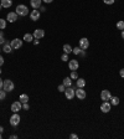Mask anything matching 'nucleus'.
I'll use <instances>...</instances> for the list:
<instances>
[{"mask_svg":"<svg viewBox=\"0 0 124 139\" xmlns=\"http://www.w3.org/2000/svg\"><path fill=\"white\" fill-rule=\"evenodd\" d=\"M15 12L19 16H26V15H29V8L26 5H17Z\"/></svg>","mask_w":124,"mask_h":139,"instance_id":"f257e3e1","label":"nucleus"},{"mask_svg":"<svg viewBox=\"0 0 124 139\" xmlns=\"http://www.w3.org/2000/svg\"><path fill=\"white\" fill-rule=\"evenodd\" d=\"M14 88H15L14 82L11 80H5L3 83V90H5L6 92H11V91H14Z\"/></svg>","mask_w":124,"mask_h":139,"instance_id":"f03ea898","label":"nucleus"},{"mask_svg":"<svg viewBox=\"0 0 124 139\" xmlns=\"http://www.w3.org/2000/svg\"><path fill=\"white\" fill-rule=\"evenodd\" d=\"M65 96H66L67 99H73V97L76 96V90H74L73 87H66V90H65Z\"/></svg>","mask_w":124,"mask_h":139,"instance_id":"7ed1b4c3","label":"nucleus"},{"mask_svg":"<svg viewBox=\"0 0 124 139\" xmlns=\"http://www.w3.org/2000/svg\"><path fill=\"white\" fill-rule=\"evenodd\" d=\"M20 121H21V118H20V115L17 114V113H12V115L10 117V124H11L12 127H16V126H19Z\"/></svg>","mask_w":124,"mask_h":139,"instance_id":"20e7f679","label":"nucleus"},{"mask_svg":"<svg viewBox=\"0 0 124 139\" xmlns=\"http://www.w3.org/2000/svg\"><path fill=\"white\" fill-rule=\"evenodd\" d=\"M22 109V103L20 101H16V102H12L11 104V112L12 113H17Z\"/></svg>","mask_w":124,"mask_h":139,"instance_id":"39448f33","label":"nucleus"},{"mask_svg":"<svg viewBox=\"0 0 124 139\" xmlns=\"http://www.w3.org/2000/svg\"><path fill=\"white\" fill-rule=\"evenodd\" d=\"M10 45H11V47L14 50L20 49V47H22V40H20V39H14V40H11Z\"/></svg>","mask_w":124,"mask_h":139,"instance_id":"423d86ee","label":"nucleus"},{"mask_svg":"<svg viewBox=\"0 0 124 139\" xmlns=\"http://www.w3.org/2000/svg\"><path fill=\"white\" fill-rule=\"evenodd\" d=\"M112 109V104L108 101H103V103L101 104V110L103 112V113H108L109 110Z\"/></svg>","mask_w":124,"mask_h":139,"instance_id":"0eeeda50","label":"nucleus"},{"mask_svg":"<svg viewBox=\"0 0 124 139\" xmlns=\"http://www.w3.org/2000/svg\"><path fill=\"white\" fill-rule=\"evenodd\" d=\"M40 15H41L40 10H37V9H34L32 11L30 12V19H31L32 21H37L39 19H40Z\"/></svg>","mask_w":124,"mask_h":139,"instance_id":"6e6552de","label":"nucleus"},{"mask_svg":"<svg viewBox=\"0 0 124 139\" xmlns=\"http://www.w3.org/2000/svg\"><path fill=\"white\" fill-rule=\"evenodd\" d=\"M68 67L71 71H77L79 67V63L77 60H68Z\"/></svg>","mask_w":124,"mask_h":139,"instance_id":"1a4fd4ad","label":"nucleus"},{"mask_svg":"<svg viewBox=\"0 0 124 139\" xmlns=\"http://www.w3.org/2000/svg\"><path fill=\"white\" fill-rule=\"evenodd\" d=\"M79 47L82 50H87L89 47V41H88L87 37H82V39L79 40Z\"/></svg>","mask_w":124,"mask_h":139,"instance_id":"9d476101","label":"nucleus"},{"mask_svg":"<svg viewBox=\"0 0 124 139\" xmlns=\"http://www.w3.org/2000/svg\"><path fill=\"white\" fill-rule=\"evenodd\" d=\"M86 96H87L86 91L83 90V88H78V87H77V90H76V97L78 99H84Z\"/></svg>","mask_w":124,"mask_h":139,"instance_id":"9b49d317","label":"nucleus"},{"mask_svg":"<svg viewBox=\"0 0 124 139\" xmlns=\"http://www.w3.org/2000/svg\"><path fill=\"white\" fill-rule=\"evenodd\" d=\"M32 35H34V37H35V39H39V40H40V39H42V37L45 36V30L36 29L35 31H34Z\"/></svg>","mask_w":124,"mask_h":139,"instance_id":"f8f14e48","label":"nucleus"},{"mask_svg":"<svg viewBox=\"0 0 124 139\" xmlns=\"http://www.w3.org/2000/svg\"><path fill=\"white\" fill-rule=\"evenodd\" d=\"M111 97H112V94L108 90H103L102 92H101V99H103V101H109Z\"/></svg>","mask_w":124,"mask_h":139,"instance_id":"ddd939ff","label":"nucleus"},{"mask_svg":"<svg viewBox=\"0 0 124 139\" xmlns=\"http://www.w3.org/2000/svg\"><path fill=\"white\" fill-rule=\"evenodd\" d=\"M17 15L16 12H9L8 16H6V21H9V22H15V21L17 20Z\"/></svg>","mask_w":124,"mask_h":139,"instance_id":"4468645a","label":"nucleus"},{"mask_svg":"<svg viewBox=\"0 0 124 139\" xmlns=\"http://www.w3.org/2000/svg\"><path fill=\"white\" fill-rule=\"evenodd\" d=\"M42 0H30V5L32 6V9H39L41 6Z\"/></svg>","mask_w":124,"mask_h":139,"instance_id":"2eb2a0df","label":"nucleus"},{"mask_svg":"<svg viewBox=\"0 0 124 139\" xmlns=\"http://www.w3.org/2000/svg\"><path fill=\"white\" fill-rule=\"evenodd\" d=\"M76 86L78 87V88H83V87L86 86V80H83V78H77V81H76Z\"/></svg>","mask_w":124,"mask_h":139,"instance_id":"dca6fc26","label":"nucleus"},{"mask_svg":"<svg viewBox=\"0 0 124 139\" xmlns=\"http://www.w3.org/2000/svg\"><path fill=\"white\" fill-rule=\"evenodd\" d=\"M0 4L3 5V8H10V6H11L12 5V0H1V1H0Z\"/></svg>","mask_w":124,"mask_h":139,"instance_id":"f3484780","label":"nucleus"},{"mask_svg":"<svg viewBox=\"0 0 124 139\" xmlns=\"http://www.w3.org/2000/svg\"><path fill=\"white\" fill-rule=\"evenodd\" d=\"M12 50H14V49L11 47L10 44H4V46H3V51H4L5 53H10Z\"/></svg>","mask_w":124,"mask_h":139,"instance_id":"a211bd4d","label":"nucleus"},{"mask_svg":"<svg viewBox=\"0 0 124 139\" xmlns=\"http://www.w3.org/2000/svg\"><path fill=\"white\" fill-rule=\"evenodd\" d=\"M34 39H35V37H34L32 34H29V33H27V34H25V35H24V39H22V40L26 41V42H31Z\"/></svg>","mask_w":124,"mask_h":139,"instance_id":"6ab92c4d","label":"nucleus"},{"mask_svg":"<svg viewBox=\"0 0 124 139\" xmlns=\"http://www.w3.org/2000/svg\"><path fill=\"white\" fill-rule=\"evenodd\" d=\"M109 101H111L112 106H118V104H119V98H118L117 96H112Z\"/></svg>","mask_w":124,"mask_h":139,"instance_id":"aec40b11","label":"nucleus"},{"mask_svg":"<svg viewBox=\"0 0 124 139\" xmlns=\"http://www.w3.org/2000/svg\"><path fill=\"white\" fill-rule=\"evenodd\" d=\"M19 98H20V102L21 103H27V102H29V96H27L26 93L20 94V97H19Z\"/></svg>","mask_w":124,"mask_h":139,"instance_id":"412c9836","label":"nucleus"},{"mask_svg":"<svg viewBox=\"0 0 124 139\" xmlns=\"http://www.w3.org/2000/svg\"><path fill=\"white\" fill-rule=\"evenodd\" d=\"M63 85L66 87H71L72 86V78L71 77H65L63 78Z\"/></svg>","mask_w":124,"mask_h":139,"instance_id":"4be33fe9","label":"nucleus"},{"mask_svg":"<svg viewBox=\"0 0 124 139\" xmlns=\"http://www.w3.org/2000/svg\"><path fill=\"white\" fill-rule=\"evenodd\" d=\"M72 46H70L68 44H66V45H63V52L65 53H71L72 52Z\"/></svg>","mask_w":124,"mask_h":139,"instance_id":"5701e85b","label":"nucleus"},{"mask_svg":"<svg viewBox=\"0 0 124 139\" xmlns=\"http://www.w3.org/2000/svg\"><path fill=\"white\" fill-rule=\"evenodd\" d=\"M81 52H82V49H81L79 46L73 47V50H72V53H74V55H81Z\"/></svg>","mask_w":124,"mask_h":139,"instance_id":"b1692460","label":"nucleus"},{"mask_svg":"<svg viewBox=\"0 0 124 139\" xmlns=\"http://www.w3.org/2000/svg\"><path fill=\"white\" fill-rule=\"evenodd\" d=\"M5 27H6V20L0 19V30H4Z\"/></svg>","mask_w":124,"mask_h":139,"instance_id":"393cba45","label":"nucleus"},{"mask_svg":"<svg viewBox=\"0 0 124 139\" xmlns=\"http://www.w3.org/2000/svg\"><path fill=\"white\" fill-rule=\"evenodd\" d=\"M117 29L118 30H124V21H118L117 22Z\"/></svg>","mask_w":124,"mask_h":139,"instance_id":"a878e982","label":"nucleus"},{"mask_svg":"<svg viewBox=\"0 0 124 139\" xmlns=\"http://www.w3.org/2000/svg\"><path fill=\"white\" fill-rule=\"evenodd\" d=\"M6 98V91L5 90H0V101Z\"/></svg>","mask_w":124,"mask_h":139,"instance_id":"bb28decb","label":"nucleus"},{"mask_svg":"<svg viewBox=\"0 0 124 139\" xmlns=\"http://www.w3.org/2000/svg\"><path fill=\"white\" fill-rule=\"evenodd\" d=\"M72 80H77L78 78V73L76 72V71H71V76H70Z\"/></svg>","mask_w":124,"mask_h":139,"instance_id":"cd10ccee","label":"nucleus"},{"mask_svg":"<svg viewBox=\"0 0 124 139\" xmlns=\"http://www.w3.org/2000/svg\"><path fill=\"white\" fill-rule=\"evenodd\" d=\"M61 60H62V61H65V62H66V61H68V53H65V52L62 53Z\"/></svg>","mask_w":124,"mask_h":139,"instance_id":"c85d7f7f","label":"nucleus"},{"mask_svg":"<svg viewBox=\"0 0 124 139\" xmlns=\"http://www.w3.org/2000/svg\"><path fill=\"white\" fill-rule=\"evenodd\" d=\"M5 42V40H4V33L0 30V45H3Z\"/></svg>","mask_w":124,"mask_h":139,"instance_id":"c756f323","label":"nucleus"},{"mask_svg":"<svg viewBox=\"0 0 124 139\" xmlns=\"http://www.w3.org/2000/svg\"><path fill=\"white\" fill-rule=\"evenodd\" d=\"M57 90H58V92H65V90H66V86L62 83V85H60V86L57 87Z\"/></svg>","mask_w":124,"mask_h":139,"instance_id":"7c9ffc66","label":"nucleus"},{"mask_svg":"<svg viewBox=\"0 0 124 139\" xmlns=\"http://www.w3.org/2000/svg\"><path fill=\"white\" fill-rule=\"evenodd\" d=\"M30 106H29V103H22V109L24 110H29Z\"/></svg>","mask_w":124,"mask_h":139,"instance_id":"2f4dec72","label":"nucleus"},{"mask_svg":"<svg viewBox=\"0 0 124 139\" xmlns=\"http://www.w3.org/2000/svg\"><path fill=\"white\" fill-rule=\"evenodd\" d=\"M103 1H104V4H107V5L114 4V0H103Z\"/></svg>","mask_w":124,"mask_h":139,"instance_id":"473e14b6","label":"nucleus"},{"mask_svg":"<svg viewBox=\"0 0 124 139\" xmlns=\"http://www.w3.org/2000/svg\"><path fill=\"white\" fill-rule=\"evenodd\" d=\"M70 138H71V139H78V135L74 134V133H71V134H70Z\"/></svg>","mask_w":124,"mask_h":139,"instance_id":"72a5a7b5","label":"nucleus"},{"mask_svg":"<svg viewBox=\"0 0 124 139\" xmlns=\"http://www.w3.org/2000/svg\"><path fill=\"white\" fill-rule=\"evenodd\" d=\"M3 65H4V57L0 55V66H3Z\"/></svg>","mask_w":124,"mask_h":139,"instance_id":"f704fd0d","label":"nucleus"},{"mask_svg":"<svg viewBox=\"0 0 124 139\" xmlns=\"http://www.w3.org/2000/svg\"><path fill=\"white\" fill-rule=\"evenodd\" d=\"M119 75H120V77H124V68H122L119 71Z\"/></svg>","mask_w":124,"mask_h":139,"instance_id":"c9c22d12","label":"nucleus"},{"mask_svg":"<svg viewBox=\"0 0 124 139\" xmlns=\"http://www.w3.org/2000/svg\"><path fill=\"white\" fill-rule=\"evenodd\" d=\"M42 1H44V3H46V4H50V3H52L54 0H42Z\"/></svg>","mask_w":124,"mask_h":139,"instance_id":"e433bc0d","label":"nucleus"},{"mask_svg":"<svg viewBox=\"0 0 124 139\" xmlns=\"http://www.w3.org/2000/svg\"><path fill=\"white\" fill-rule=\"evenodd\" d=\"M3 83H4V81H3V80H1V78H0V90H1V88H3Z\"/></svg>","mask_w":124,"mask_h":139,"instance_id":"4c0bfd02","label":"nucleus"},{"mask_svg":"<svg viewBox=\"0 0 124 139\" xmlns=\"http://www.w3.org/2000/svg\"><path fill=\"white\" fill-rule=\"evenodd\" d=\"M39 10H41V11H45L46 9H45V8H44V6H40V8H39Z\"/></svg>","mask_w":124,"mask_h":139,"instance_id":"58836bf2","label":"nucleus"},{"mask_svg":"<svg viewBox=\"0 0 124 139\" xmlns=\"http://www.w3.org/2000/svg\"><path fill=\"white\" fill-rule=\"evenodd\" d=\"M17 135H10V139H16Z\"/></svg>","mask_w":124,"mask_h":139,"instance_id":"ea45409f","label":"nucleus"},{"mask_svg":"<svg viewBox=\"0 0 124 139\" xmlns=\"http://www.w3.org/2000/svg\"><path fill=\"white\" fill-rule=\"evenodd\" d=\"M34 44H35V45H39V39H36V40L34 41Z\"/></svg>","mask_w":124,"mask_h":139,"instance_id":"a19ab883","label":"nucleus"},{"mask_svg":"<svg viewBox=\"0 0 124 139\" xmlns=\"http://www.w3.org/2000/svg\"><path fill=\"white\" fill-rule=\"evenodd\" d=\"M3 132H4V128H3V127H0V133H3Z\"/></svg>","mask_w":124,"mask_h":139,"instance_id":"79ce46f5","label":"nucleus"},{"mask_svg":"<svg viewBox=\"0 0 124 139\" xmlns=\"http://www.w3.org/2000/svg\"><path fill=\"white\" fill-rule=\"evenodd\" d=\"M122 37H123V40H124V30H122Z\"/></svg>","mask_w":124,"mask_h":139,"instance_id":"37998d69","label":"nucleus"},{"mask_svg":"<svg viewBox=\"0 0 124 139\" xmlns=\"http://www.w3.org/2000/svg\"><path fill=\"white\" fill-rule=\"evenodd\" d=\"M1 9H3V5H1V4H0V10H1Z\"/></svg>","mask_w":124,"mask_h":139,"instance_id":"c03bdc74","label":"nucleus"},{"mask_svg":"<svg viewBox=\"0 0 124 139\" xmlns=\"http://www.w3.org/2000/svg\"><path fill=\"white\" fill-rule=\"evenodd\" d=\"M0 75H1V70H0Z\"/></svg>","mask_w":124,"mask_h":139,"instance_id":"a18cd8bd","label":"nucleus"},{"mask_svg":"<svg viewBox=\"0 0 124 139\" xmlns=\"http://www.w3.org/2000/svg\"><path fill=\"white\" fill-rule=\"evenodd\" d=\"M0 138H1V133H0Z\"/></svg>","mask_w":124,"mask_h":139,"instance_id":"49530a36","label":"nucleus"},{"mask_svg":"<svg viewBox=\"0 0 124 139\" xmlns=\"http://www.w3.org/2000/svg\"><path fill=\"white\" fill-rule=\"evenodd\" d=\"M0 51H1V49H0Z\"/></svg>","mask_w":124,"mask_h":139,"instance_id":"de8ad7c7","label":"nucleus"},{"mask_svg":"<svg viewBox=\"0 0 124 139\" xmlns=\"http://www.w3.org/2000/svg\"><path fill=\"white\" fill-rule=\"evenodd\" d=\"M0 1H1V0H0Z\"/></svg>","mask_w":124,"mask_h":139,"instance_id":"09e8293b","label":"nucleus"}]
</instances>
